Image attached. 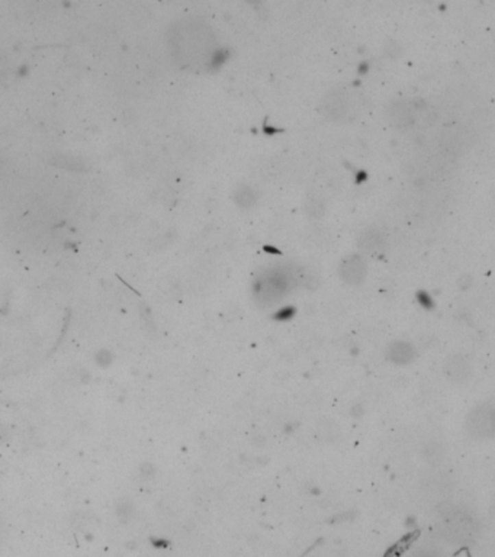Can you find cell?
<instances>
[{"instance_id": "6da1fadb", "label": "cell", "mask_w": 495, "mask_h": 557, "mask_svg": "<svg viewBox=\"0 0 495 557\" xmlns=\"http://www.w3.org/2000/svg\"><path fill=\"white\" fill-rule=\"evenodd\" d=\"M289 277L279 270H270L265 277L258 279L256 283V295L265 302L278 301L287 292Z\"/></svg>"}, {"instance_id": "7a4b0ae2", "label": "cell", "mask_w": 495, "mask_h": 557, "mask_svg": "<svg viewBox=\"0 0 495 557\" xmlns=\"http://www.w3.org/2000/svg\"><path fill=\"white\" fill-rule=\"evenodd\" d=\"M466 430L475 438H490L494 434V408L491 404L481 405L469 414Z\"/></svg>"}, {"instance_id": "3957f363", "label": "cell", "mask_w": 495, "mask_h": 557, "mask_svg": "<svg viewBox=\"0 0 495 557\" xmlns=\"http://www.w3.org/2000/svg\"><path fill=\"white\" fill-rule=\"evenodd\" d=\"M443 373L452 383H465L472 375V366L463 356L455 354L444 360Z\"/></svg>"}, {"instance_id": "277c9868", "label": "cell", "mask_w": 495, "mask_h": 557, "mask_svg": "<svg viewBox=\"0 0 495 557\" xmlns=\"http://www.w3.org/2000/svg\"><path fill=\"white\" fill-rule=\"evenodd\" d=\"M366 273L367 267L365 260L361 256L350 254L343 258V262L340 264V276L346 283L349 284L362 283L363 279L366 277Z\"/></svg>"}, {"instance_id": "5b68a950", "label": "cell", "mask_w": 495, "mask_h": 557, "mask_svg": "<svg viewBox=\"0 0 495 557\" xmlns=\"http://www.w3.org/2000/svg\"><path fill=\"white\" fill-rule=\"evenodd\" d=\"M361 249L369 254H379L382 253L383 247H385V240H383L382 234L375 230H366L361 240H359Z\"/></svg>"}, {"instance_id": "8992f818", "label": "cell", "mask_w": 495, "mask_h": 557, "mask_svg": "<svg viewBox=\"0 0 495 557\" xmlns=\"http://www.w3.org/2000/svg\"><path fill=\"white\" fill-rule=\"evenodd\" d=\"M388 356L391 358V362H394V363L407 364L413 360L414 349H413V345H410L405 341H395L394 344L389 345Z\"/></svg>"}, {"instance_id": "52a82bcc", "label": "cell", "mask_w": 495, "mask_h": 557, "mask_svg": "<svg viewBox=\"0 0 495 557\" xmlns=\"http://www.w3.org/2000/svg\"><path fill=\"white\" fill-rule=\"evenodd\" d=\"M324 109L328 118L331 119H340L346 114V102L339 93H330L324 101Z\"/></svg>"}, {"instance_id": "ba28073f", "label": "cell", "mask_w": 495, "mask_h": 557, "mask_svg": "<svg viewBox=\"0 0 495 557\" xmlns=\"http://www.w3.org/2000/svg\"><path fill=\"white\" fill-rule=\"evenodd\" d=\"M389 121L394 123L395 127L408 128L414 123V116H413V114L410 112V110L405 108V105H395L391 109Z\"/></svg>"}, {"instance_id": "9c48e42d", "label": "cell", "mask_w": 495, "mask_h": 557, "mask_svg": "<svg viewBox=\"0 0 495 557\" xmlns=\"http://www.w3.org/2000/svg\"><path fill=\"white\" fill-rule=\"evenodd\" d=\"M256 199H257L256 193H254V190L250 188V186L241 184V186H239V188L236 189V192H234V201H236V203H237L239 206L244 208V209L252 208V206L256 203Z\"/></svg>"}, {"instance_id": "30bf717a", "label": "cell", "mask_w": 495, "mask_h": 557, "mask_svg": "<svg viewBox=\"0 0 495 557\" xmlns=\"http://www.w3.org/2000/svg\"><path fill=\"white\" fill-rule=\"evenodd\" d=\"M305 210L309 216L319 218L324 214V205L317 197H308L305 202Z\"/></svg>"}]
</instances>
